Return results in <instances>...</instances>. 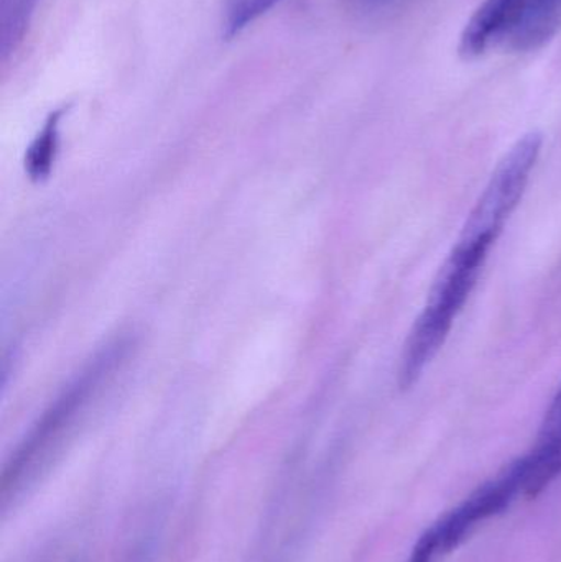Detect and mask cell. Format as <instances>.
<instances>
[{
  "instance_id": "5",
  "label": "cell",
  "mask_w": 561,
  "mask_h": 562,
  "mask_svg": "<svg viewBox=\"0 0 561 562\" xmlns=\"http://www.w3.org/2000/svg\"><path fill=\"white\" fill-rule=\"evenodd\" d=\"M561 30V0H546L542 7L510 36L507 46L516 52H532Z\"/></svg>"
},
{
  "instance_id": "8",
  "label": "cell",
  "mask_w": 561,
  "mask_h": 562,
  "mask_svg": "<svg viewBox=\"0 0 561 562\" xmlns=\"http://www.w3.org/2000/svg\"><path fill=\"white\" fill-rule=\"evenodd\" d=\"M280 0H224L226 36H236L257 19L269 12Z\"/></svg>"
},
{
  "instance_id": "6",
  "label": "cell",
  "mask_w": 561,
  "mask_h": 562,
  "mask_svg": "<svg viewBox=\"0 0 561 562\" xmlns=\"http://www.w3.org/2000/svg\"><path fill=\"white\" fill-rule=\"evenodd\" d=\"M38 0H0V55L9 58L29 33Z\"/></svg>"
},
{
  "instance_id": "9",
  "label": "cell",
  "mask_w": 561,
  "mask_h": 562,
  "mask_svg": "<svg viewBox=\"0 0 561 562\" xmlns=\"http://www.w3.org/2000/svg\"><path fill=\"white\" fill-rule=\"evenodd\" d=\"M395 2L397 0H352V3L364 12H381V10L394 5Z\"/></svg>"
},
{
  "instance_id": "7",
  "label": "cell",
  "mask_w": 561,
  "mask_h": 562,
  "mask_svg": "<svg viewBox=\"0 0 561 562\" xmlns=\"http://www.w3.org/2000/svg\"><path fill=\"white\" fill-rule=\"evenodd\" d=\"M63 111H55L46 119L40 134L36 135L33 144L26 151L25 168L33 180H42L48 177L55 161L56 150L59 142V122H61Z\"/></svg>"
},
{
  "instance_id": "2",
  "label": "cell",
  "mask_w": 561,
  "mask_h": 562,
  "mask_svg": "<svg viewBox=\"0 0 561 562\" xmlns=\"http://www.w3.org/2000/svg\"><path fill=\"white\" fill-rule=\"evenodd\" d=\"M524 482L526 459L523 456L428 527L418 538L407 562L444 561L448 554L461 547L478 527L504 514L519 495H524Z\"/></svg>"
},
{
  "instance_id": "1",
  "label": "cell",
  "mask_w": 561,
  "mask_h": 562,
  "mask_svg": "<svg viewBox=\"0 0 561 562\" xmlns=\"http://www.w3.org/2000/svg\"><path fill=\"white\" fill-rule=\"evenodd\" d=\"M493 247L458 240L431 284L424 311L412 327L399 366L402 392L414 389L447 342L455 321L470 300Z\"/></svg>"
},
{
  "instance_id": "3",
  "label": "cell",
  "mask_w": 561,
  "mask_h": 562,
  "mask_svg": "<svg viewBox=\"0 0 561 562\" xmlns=\"http://www.w3.org/2000/svg\"><path fill=\"white\" fill-rule=\"evenodd\" d=\"M543 137L530 132L504 155L461 231V243L493 247L519 206L542 154Z\"/></svg>"
},
{
  "instance_id": "4",
  "label": "cell",
  "mask_w": 561,
  "mask_h": 562,
  "mask_svg": "<svg viewBox=\"0 0 561 562\" xmlns=\"http://www.w3.org/2000/svg\"><path fill=\"white\" fill-rule=\"evenodd\" d=\"M543 3L546 0H484L461 33V55L476 58L494 46L507 45Z\"/></svg>"
}]
</instances>
